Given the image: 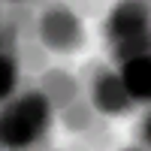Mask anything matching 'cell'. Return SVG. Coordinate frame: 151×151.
<instances>
[{
    "instance_id": "7",
    "label": "cell",
    "mask_w": 151,
    "mask_h": 151,
    "mask_svg": "<svg viewBox=\"0 0 151 151\" xmlns=\"http://www.w3.org/2000/svg\"><path fill=\"white\" fill-rule=\"evenodd\" d=\"M15 85V60L12 55H0V97H9Z\"/></svg>"
},
{
    "instance_id": "8",
    "label": "cell",
    "mask_w": 151,
    "mask_h": 151,
    "mask_svg": "<svg viewBox=\"0 0 151 151\" xmlns=\"http://www.w3.org/2000/svg\"><path fill=\"white\" fill-rule=\"evenodd\" d=\"M64 121H67L70 130H85L88 124H91V112H88V106L76 103V106H70V109L64 112Z\"/></svg>"
},
{
    "instance_id": "3",
    "label": "cell",
    "mask_w": 151,
    "mask_h": 151,
    "mask_svg": "<svg viewBox=\"0 0 151 151\" xmlns=\"http://www.w3.org/2000/svg\"><path fill=\"white\" fill-rule=\"evenodd\" d=\"M40 36L42 42L52 48V52H73V48L82 45V21L67 9H52L45 12L40 21Z\"/></svg>"
},
{
    "instance_id": "4",
    "label": "cell",
    "mask_w": 151,
    "mask_h": 151,
    "mask_svg": "<svg viewBox=\"0 0 151 151\" xmlns=\"http://www.w3.org/2000/svg\"><path fill=\"white\" fill-rule=\"evenodd\" d=\"M94 106L100 112H109V115H118V112H127L133 106V97L127 94L124 82L118 79L115 73L100 70L94 79Z\"/></svg>"
},
{
    "instance_id": "2",
    "label": "cell",
    "mask_w": 151,
    "mask_h": 151,
    "mask_svg": "<svg viewBox=\"0 0 151 151\" xmlns=\"http://www.w3.org/2000/svg\"><path fill=\"white\" fill-rule=\"evenodd\" d=\"M48 121V100L42 94H24L3 112L0 136L6 145H27L45 130Z\"/></svg>"
},
{
    "instance_id": "9",
    "label": "cell",
    "mask_w": 151,
    "mask_h": 151,
    "mask_svg": "<svg viewBox=\"0 0 151 151\" xmlns=\"http://www.w3.org/2000/svg\"><path fill=\"white\" fill-rule=\"evenodd\" d=\"M136 139H139V145H142V148H148V145H151V118H148V115L139 121V136H136Z\"/></svg>"
},
{
    "instance_id": "5",
    "label": "cell",
    "mask_w": 151,
    "mask_h": 151,
    "mask_svg": "<svg viewBox=\"0 0 151 151\" xmlns=\"http://www.w3.org/2000/svg\"><path fill=\"white\" fill-rule=\"evenodd\" d=\"M118 79L124 82V88L133 100H148L151 97V58L136 55L130 60H124V70Z\"/></svg>"
},
{
    "instance_id": "6",
    "label": "cell",
    "mask_w": 151,
    "mask_h": 151,
    "mask_svg": "<svg viewBox=\"0 0 151 151\" xmlns=\"http://www.w3.org/2000/svg\"><path fill=\"white\" fill-rule=\"evenodd\" d=\"M42 91H45V100L52 106H70L79 97V85L64 70H48L42 76Z\"/></svg>"
},
{
    "instance_id": "1",
    "label": "cell",
    "mask_w": 151,
    "mask_h": 151,
    "mask_svg": "<svg viewBox=\"0 0 151 151\" xmlns=\"http://www.w3.org/2000/svg\"><path fill=\"white\" fill-rule=\"evenodd\" d=\"M109 45L118 60L148 52V15L139 3H121L109 15Z\"/></svg>"
}]
</instances>
